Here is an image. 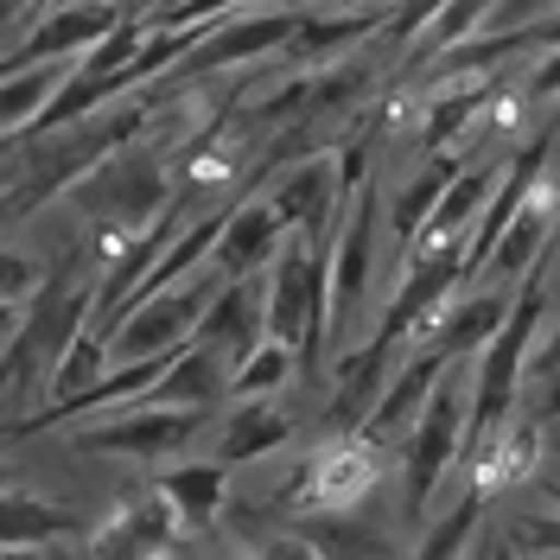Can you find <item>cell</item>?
I'll list each match as a JSON object with an SVG mask.
<instances>
[{
    "label": "cell",
    "instance_id": "cell-1",
    "mask_svg": "<svg viewBox=\"0 0 560 560\" xmlns=\"http://www.w3.org/2000/svg\"><path fill=\"white\" fill-rule=\"evenodd\" d=\"M90 300H96V287L83 280V261L70 248L65 261L20 300L13 338L0 350V395L7 401H26L38 383H51V370H58V357L70 350V338L90 325Z\"/></svg>",
    "mask_w": 560,
    "mask_h": 560
},
{
    "label": "cell",
    "instance_id": "cell-2",
    "mask_svg": "<svg viewBox=\"0 0 560 560\" xmlns=\"http://www.w3.org/2000/svg\"><path fill=\"white\" fill-rule=\"evenodd\" d=\"M173 185L178 178L166 173V160H160L147 140H128V147H115L108 160H96L65 198L77 205V217H90L96 230H128V236H135V230H147V223L166 210Z\"/></svg>",
    "mask_w": 560,
    "mask_h": 560
},
{
    "label": "cell",
    "instance_id": "cell-3",
    "mask_svg": "<svg viewBox=\"0 0 560 560\" xmlns=\"http://www.w3.org/2000/svg\"><path fill=\"white\" fill-rule=\"evenodd\" d=\"M261 318L268 338L293 350L300 370L325 363V248L313 243H280V255L268 261V287H261Z\"/></svg>",
    "mask_w": 560,
    "mask_h": 560
},
{
    "label": "cell",
    "instance_id": "cell-4",
    "mask_svg": "<svg viewBox=\"0 0 560 560\" xmlns=\"http://www.w3.org/2000/svg\"><path fill=\"white\" fill-rule=\"evenodd\" d=\"M458 458H465V383L453 363L420 401V415L408 420V440H401V516L408 523L427 516L433 490L458 471Z\"/></svg>",
    "mask_w": 560,
    "mask_h": 560
},
{
    "label": "cell",
    "instance_id": "cell-5",
    "mask_svg": "<svg viewBox=\"0 0 560 560\" xmlns=\"http://www.w3.org/2000/svg\"><path fill=\"white\" fill-rule=\"evenodd\" d=\"M210 408H128L115 420H90L70 433L77 453H103V458H140V465H160L178 458L198 433H205Z\"/></svg>",
    "mask_w": 560,
    "mask_h": 560
},
{
    "label": "cell",
    "instance_id": "cell-6",
    "mask_svg": "<svg viewBox=\"0 0 560 560\" xmlns=\"http://www.w3.org/2000/svg\"><path fill=\"white\" fill-rule=\"evenodd\" d=\"M210 293H217V287H205V280H173L166 293H153V300L128 306V313L103 331L108 363H135V357H160V350L185 345Z\"/></svg>",
    "mask_w": 560,
    "mask_h": 560
},
{
    "label": "cell",
    "instance_id": "cell-7",
    "mask_svg": "<svg viewBox=\"0 0 560 560\" xmlns=\"http://www.w3.org/2000/svg\"><path fill=\"white\" fill-rule=\"evenodd\" d=\"M376 471H383L376 440H363L357 427H338V440L306 458V471L287 485V497H293L300 510H313V516H325V510H363Z\"/></svg>",
    "mask_w": 560,
    "mask_h": 560
},
{
    "label": "cell",
    "instance_id": "cell-8",
    "mask_svg": "<svg viewBox=\"0 0 560 560\" xmlns=\"http://www.w3.org/2000/svg\"><path fill=\"white\" fill-rule=\"evenodd\" d=\"M300 26V7H275V13H243V20H223V26H205V38L178 58L166 77L173 83H191V77H210V70H230V65H248L261 51H280Z\"/></svg>",
    "mask_w": 560,
    "mask_h": 560
},
{
    "label": "cell",
    "instance_id": "cell-9",
    "mask_svg": "<svg viewBox=\"0 0 560 560\" xmlns=\"http://www.w3.org/2000/svg\"><path fill=\"white\" fill-rule=\"evenodd\" d=\"M268 205H275L280 230L287 236H300V243L325 248V236H331V223H338V166L318 153V160H300V166H287L280 173V185L268 191Z\"/></svg>",
    "mask_w": 560,
    "mask_h": 560
},
{
    "label": "cell",
    "instance_id": "cell-10",
    "mask_svg": "<svg viewBox=\"0 0 560 560\" xmlns=\"http://www.w3.org/2000/svg\"><path fill=\"white\" fill-rule=\"evenodd\" d=\"M178 541V516L160 490H140L121 510H108L103 528H90V560H160Z\"/></svg>",
    "mask_w": 560,
    "mask_h": 560
},
{
    "label": "cell",
    "instance_id": "cell-11",
    "mask_svg": "<svg viewBox=\"0 0 560 560\" xmlns=\"http://www.w3.org/2000/svg\"><path fill=\"white\" fill-rule=\"evenodd\" d=\"M280 243H287V230H280L275 205L268 198H243V205L223 210V230H217V243H210L205 261L217 268V280H248L275 261Z\"/></svg>",
    "mask_w": 560,
    "mask_h": 560
},
{
    "label": "cell",
    "instance_id": "cell-12",
    "mask_svg": "<svg viewBox=\"0 0 560 560\" xmlns=\"http://www.w3.org/2000/svg\"><path fill=\"white\" fill-rule=\"evenodd\" d=\"M128 20V7L115 0H77V7H45L26 38H20V65H45V58H83L96 38H108Z\"/></svg>",
    "mask_w": 560,
    "mask_h": 560
},
{
    "label": "cell",
    "instance_id": "cell-13",
    "mask_svg": "<svg viewBox=\"0 0 560 560\" xmlns=\"http://www.w3.org/2000/svg\"><path fill=\"white\" fill-rule=\"evenodd\" d=\"M191 338L210 345L223 363H243L248 350L268 338V318H261V275L223 280V287L205 300V313H198V325H191Z\"/></svg>",
    "mask_w": 560,
    "mask_h": 560
},
{
    "label": "cell",
    "instance_id": "cell-14",
    "mask_svg": "<svg viewBox=\"0 0 560 560\" xmlns=\"http://www.w3.org/2000/svg\"><path fill=\"white\" fill-rule=\"evenodd\" d=\"M217 401H230V363L210 345L185 338V345L166 350V370L153 376V388L135 408H217Z\"/></svg>",
    "mask_w": 560,
    "mask_h": 560
},
{
    "label": "cell",
    "instance_id": "cell-15",
    "mask_svg": "<svg viewBox=\"0 0 560 560\" xmlns=\"http://www.w3.org/2000/svg\"><path fill=\"white\" fill-rule=\"evenodd\" d=\"M503 178V153H490L478 166H458L446 178V191H440V205L427 210V223H420V236L408 248H440V243H465L471 236V223H478V210H485L490 185Z\"/></svg>",
    "mask_w": 560,
    "mask_h": 560
},
{
    "label": "cell",
    "instance_id": "cell-16",
    "mask_svg": "<svg viewBox=\"0 0 560 560\" xmlns=\"http://www.w3.org/2000/svg\"><path fill=\"white\" fill-rule=\"evenodd\" d=\"M446 370H453L446 357H433V350L420 345L415 357L401 363V376H388V383L376 388V408H363L357 433H363V440H395V433H401V427L420 415V401L433 395V383H440Z\"/></svg>",
    "mask_w": 560,
    "mask_h": 560
},
{
    "label": "cell",
    "instance_id": "cell-17",
    "mask_svg": "<svg viewBox=\"0 0 560 560\" xmlns=\"http://www.w3.org/2000/svg\"><path fill=\"white\" fill-rule=\"evenodd\" d=\"M446 306H453V300H446ZM503 318H510V293L471 287L453 313H440V325H433L420 345L433 350V357H446V363H465V357H478V350L497 338V325H503Z\"/></svg>",
    "mask_w": 560,
    "mask_h": 560
},
{
    "label": "cell",
    "instance_id": "cell-18",
    "mask_svg": "<svg viewBox=\"0 0 560 560\" xmlns=\"http://www.w3.org/2000/svg\"><path fill=\"white\" fill-rule=\"evenodd\" d=\"M293 440V420L280 415L268 395H255V401H236L230 415H223V433H217V465L223 471H236L248 458H268L275 446Z\"/></svg>",
    "mask_w": 560,
    "mask_h": 560
},
{
    "label": "cell",
    "instance_id": "cell-19",
    "mask_svg": "<svg viewBox=\"0 0 560 560\" xmlns=\"http://www.w3.org/2000/svg\"><path fill=\"white\" fill-rule=\"evenodd\" d=\"M153 490L173 503L178 528H205L217 523V510H223V490H230V471L217 465V458H191V465H166Z\"/></svg>",
    "mask_w": 560,
    "mask_h": 560
},
{
    "label": "cell",
    "instance_id": "cell-20",
    "mask_svg": "<svg viewBox=\"0 0 560 560\" xmlns=\"http://www.w3.org/2000/svg\"><path fill=\"white\" fill-rule=\"evenodd\" d=\"M300 541H306L318 560H395L388 528L363 523L357 510H325L313 523H300Z\"/></svg>",
    "mask_w": 560,
    "mask_h": 560
},
{
    "label": "cell",
    "instance_id": "cell-21",
    "mask_svg": "<svg viewBox=\"0 0 560 560\" xmlns=\"http://www.w3.org/2000/svg\"><path fill=\"white\" fill-rule=\"evenodd\" d=\"M83 516L65 503H45V497H20V490H0V548H45V541H65L83 535Z\"/></svg>",
    "mask_w": 560,
    "mask_h": 560
},
{
    "label": "cell",
    "instance_id": "cell-22",
    "mask_svg": "<svg viewBox=\"0 0 560 560\" xmlns=\"http://www.w3.org/2000/svg\"><path fill=\"white\" fill-rule=\"evenodd\" d=\"M383 20H388V0L383 7H363V13H338V20H313V13H300V26H293V38H287V51H293L300 65H325V58L350 51V45L376 38Z\"/></svg>",
    "mask_w": 560,
    "mask_h": 560
},
{
    "label": "cell",
    "instance_id": "cell-23",
    "mask_svg": "<svg viewBox=\"0 0 560 560\" xmlns=\"http://www.w3.org/2000/svg\"><path fill=\"white\" fill-rule=\"evenodd\" d=\"M555 243V217L541 210V198H528L510 223H503V236L490 243V261H485V275H497V280H516L541 255V248Z\"/></svg>",
    "mask_w": 560,
    "mask_h": 560
},
{
    "label": "cell",
    "instance_id": "cell-24",
    "mask_svg": "<svg viewBox=\"0 0 560 560\" xmlns=\"http://www.w3.org/2000/svg\"><path fill=\"white\" fill-rule=\"evenodd\" d=\"M516 408H528L535 427H555L560 420V331L528 345L523 376H516Z\"/></svg>",
    "mask_w": 560,
    "mask_h": 560
},
{
    "label": "cell",
    "instance_id": "cell-25",
    "mask_svg": "<svg viewBox=\"0 0 560 560\" xmlns=\"http://www.w3.org/2000/svg\"><path fill=\"white\" fill-rule=\"evenodd\" d=\"M458 173V153H427V173L415 185H401L395 191V210H388V230H395V243L408 248L420 236V223H427V210L440 205V191H446V178Z\"/></svg>",
    "mask_w": 560,
    "mask_h": 560
},
{
    "label": "cell",
    "instance_id": "cell-26",
    "mask_svg": "<svg viewBox=\"0 0 560 560\" xmlns=\"http://www.w3.org/2000/svg\"><path fill=\"white\" fill-rule=\"evenodd\" d=\"M485 96H490L485 83H465V77H453V83H446V90L427 103V121H420V147H427V153H446V147H453V140L471 128V115L485 108Z\"/></svg>",
    "mask_w": 560,
    "mask_h": 560
},
{
    "label": "cell",
    "instance_id": "cell-27",
    "mask_svg": "<svg viewBox=\"0 0 560 560\" xmlns=\"http://www.w3.org/2000/svg\"><path fill=\"white\" fill-rule=\"evenodd\" d=\"M478 523H485V490H465L453 516H440V523L427 528V541L415 548V560H465V548H471Z\"/></svg>",
    "mask_w": 560,
    "mask_h": 560
},
{
    "label": "cell",
    "instance_id": "cell-28",
    "mask_svg": "<svg viewBox=\"0 0 560 560\" xmlns=\"http://www.w3.org/2000/svg\"><path fill=\"white\" fill-rule=\"evenodd\" d=\"M293 376V350L275 345V338H261V345L248 350L243 363L230 370V401H255V395H275L280 383Z\"/></svg>",
    "mask_w": 560,
    "mask_h": 560
},
{
    "label": "cell",
    "instance_id": "cell-29",
    "mask_svg": "<svg viewBox=\"0 0 560 560\" xmlns=\"http://www.w3.org/2000/svg\"><path fill=\"white\" fill-rule=\"evenodd\" d=\"M103 370H108V350H103V338L83 325V331L70 338V350L58 357V370H51V401H65V395H77V388H90Z\"/></svg>",
    "mask_w": 560,
    "mask_h": 560
},
{
    "label": "cell",
    "instance_id": "cell-30",
    "mask_svg": "<svg viewBox=\"0 0 560 560\" xmlns=\"http://www.w3.org/2000/svg\"><path fill=\"white\" fill-rule=\"evenodd\" d=\"M560 0H490L485 26H478V38H503V33H535L541 20H555Z\"/></svg>",
    "mask_w": 560,
    "mask_h": 560
},
{
    "label": "cell",
    "instance_id": "cell-31",
    "mask_svg": "<svg viewBox=\"0 0 560 560\" xmlns=\"http://www.w3.org/2000/svg\"><path fill=\"white\" fill-rule=\"evenodd\" d=\"M38 280H45V268H38L33 255H20V248L0 243V306H20Z\"/></svg>",
    "mask_w": 560,
    "mask_h": 560
},
{
    "label": "cell",
    "instance_id": "cell-32",
    "mask_svg": "<svg viewBox=\"0 0 560 560\" xmlns=\"http://www.w3.org/2000/svg\"><path fill=\"white\" fill-rule=\"evenodd\" d=\"M528 96H535V103L560 96V51H555V58H541V65L528 70Z\"/></svg>",
    "mask_w": 560,
    "mask_h": 560
},
{
    "label": "cell",
    "instance_id": "cell-33",
    "mask_svg": "<svg viewBox=\"0 0 560 560\" xmlns=\"http://www.w3.org/2000/svg\"><path fill=\"white\" fill-rule=\"evenodd\" d=\"M255 560H318V555L306 548V541H300V535H275V541H268V548H261Z\"/></svg>",
    "mask_w": 560,
    "mask_h": 560
},
{
    "label": "cell",
    "instance_id": "cell-34",
    "mask_svg": "<svg viewBox=\"0 0 560 560\" xmlns=\"http://www.w3.org/2000/svg\"><path fill=\"white\" fill-rule=\"evenodd\" d=\"M13 26H33V0H0V38Z\"/></svg>",
    "mask_w": 560,
    "mask_h": 560
},
{
    "label": "cell",
    "instance_id": "cell-35",
    "mask_svg": "<svg viewBox=\"0 0 560 560\" xmlns=\"http://www.w3.org/2000/svg\"><path fill=\"white\" fill-rule=\"evenodd\" d=\"M528 541H535V548H548V555H560V523H535V528H528Z\"/></svg>",
    "mask_w": 560,
    "mask_h": 560
},
{
    "label": "cell",
    "instance_id": "cell-36",
    "mask_svg": "<svg viewBox=\"0 0 560 560\" xmlns=\"http://www.w3.org/2000/svg\"><path fill=\"white\" fill-rule=\"evenodd\" d=\"M13 318H20V306H0V350H7V338H13Z\"/></svg>",
    "mask_w": 560,
    "mask_h": 560
},
{
    "label": "cell",
    "instance_id": "cell-37",
    "mask_svg": "<svg viewBox=\"0 0 560 560\" xmlns=\"http://www.w3.org/2000/svg\"><path fill=\"white\" fill-rule=\"evenodd\" d=\"M0 560H38L33 548H0Z\"/></svg>",
    "mask_w": 560,
    "mask_h": 560
},
{
    "label": "cell",
    "instance_id": "cell-38",
    "mask_svg": "<svg viewBox=\"0 0 560 560\" xmlns=\"http://www.w3.org/2000/svg\"><path fill=\"white\" fill-rule=\"evenodd\" d=\"M490 560H523V555H516V548H503V541H497V548H490Z\"/></svg>",
    "mask_w": 560,
    "mask_h": 560
},
{
    "label": "cell",
    "instance_id": "cell-39",
    "mask_svg": "<svg viewBox=\"0 0 560 560\" xmlns=\"http://www.w3.org/2000/svg\"><path fill=\"white\" fill-rule=\"evenodd\" d=\"M555 261H560V248H555ZM555 306H560V275H555Z\"/></svg>",
    "mask_w": 560,
    "mask_h": 560
},
{
    "label": "cell",
    "instance_id": "cell-40",
    "mask_svg": "<svg viewBox=\"0 0 560 560\" xmlns=\"http://www.w3.org/2000/svg\"><path fill=\"white\" fill-rule=\"evenodd\" d=\"M548 453H555V458H560V433H555V440H548Z\"/></svg>",
    "mask_w": 560,
    "mask_h": 560
},
{
    "label": "cell",
    "instance_id": "cell-41",
    "mask_svg": "<svg viewBox=\"0 0 560 560\" xmlns=\"http://www.w3.org/2000/svg\"><path fill=\"white\" fill-rule=\"evenodd\" d=\"M51 7H77V0H51Z\"/></svg>",
    "mask_w": 560,
    "mask_h": 560
},
{
    "label": "cell",
    "instance_id": "cell-42",
    "mask_svg": "<svg viewBox=\"0 0 560 560\" xmlns=\"http://www.w3.org/2000/svg\"><path fill=\"white\" fill-rule=\"evenodd\" d=\"M0 490H7V465H0Z\"/></svg>",
    "mask_w": 560,
    "mask_h": 560
}]
</instances>
